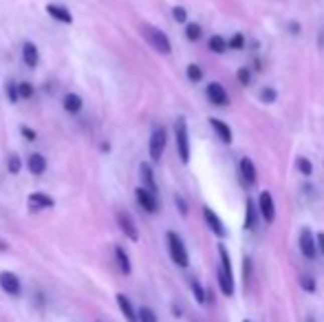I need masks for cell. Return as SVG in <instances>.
<instances>
[{"label": "cell", "mask_w": 324, "mask_h": 322, "mask_svg": "<svg viewBox=\"0 0 324 322\" xmlns=\"http://www.w3.org/2000/svg\"><path fill=\"white\" fill-rule=\"evenodd\" d=\"M219 287L223 291V296L232 298L234 291H236V282H234V269H232V258H230V252L227 247L219 245Z\"/></svg>", "instance_id": "obj_1"}, {"label": "cell", "mask_w": 324, "mask_h": 322, "mask_svg": "<svg viewBox=\"0 0 324 322\" xmlns=\"http://www.w3.org/2000/svg\"><path fill=\"white\" fill-rule=\"evenodd\" d=\"M166 241H168V252H170L172 263L179 265V267H188L190 254H188V247H186V243H183V238L179 236L177 232H168Z\"/></svg>", "instance_id": "obj_2"}, {"label": "cell", "mask_w": 324, "mask_h": 322, "mask_svg": "<svg viewBox=\"0 0 324 322\" xmlns=\"http://www.w3.org/2000/svg\"><path fill=\"white\" fill-rule=\"evenodd\" d=\"M141 31H143V38H146V40L150 42V47H152L154 51H159V53H164V55H168V53L172 51L170 38H168L161 29H157V27H150V25H143Z\"/></svg>", "instance_id": "obj_3"}, {"label": "cell", "mask_w": 324, "mask_h": 322, "mask_svg": "<svg viewBox=\"0 0 324 322\" xmlns=\"http://www.w3.org/2000/svg\"><path fill=\"white\" fill-rule=\"evenodd\" d=\"M175 135H177V148H179V157L183 164L190 161V135H188V124L183 117L177 119L175 124Z\"/></svg>", "instance_id": "obj_4"}, {"label": "cell", "mask_w": 324, "mask_h": 322, "mask_svg": "<svg viewBox=\"0 0 324 322\" xmlns=\"http://www.w3.org/2000/svg\"><path fill=\"white\" fill-rule=\"evenodd\" d=\"M166 141H168V135H166V128L164 126H157V128L152 130V135H150V157H152V161L157 164V161H161V154H164L166 150Z\"/></svg>", "instance_id": "obj_5"}, {"label": "cell", "mask_w": 324, "mask_h": 322, "mask_svg": "<svg viewBox=\"0 0 324 322\" xmlns=\"http://www.w3.org/2000/svg\"><path fill=\"white\" fill-rule=\"evenodd\" d=\"M258 212L262 216V221L265 223H273L276 221V203H273V197L271 192H260L258 197Z\"/></svg>", "instance_id": "obj_6"}, {"label": "cell", "mask_w": 324, "mask_h": 322, "mask_svg": "<svg viewBox=\"0 0 324 322\" xmlns=\"http://www.w3.org/2000/svg\"><path fill=\"white\" fill-rule=\"evenodd\" d=\"M298 245H300V252H302V256L304 258H315L317 256V247H315V236H313V232L309 230V227H304L302 232H300V241H298Z\"/></svg>", "instance_id": "obj_7"}, {"label": "cell", "mask_w": 324, "mask_h": 322, "mask_svg": "<svg viewBox=\"0 0 324 322\" xmlns=\"http://www.w3.org/2000/svg\"><path fill=\"white\" fill-rule=\"evenodd\" d=\"M205 95H208V99L214 106H227V104H230V95H227V91L219 82H210V84L205 86Z\"/></svg>", "instance_id": "obj_8"}, {"label": "cell", "mask_w": 324, "mask_h": 322, "mask_svg": "<svg viewBox=\"0 0 324 322\" xmlns=\"http://www.w3.org/2000/svg\"><path fill=\"white\" fill-rule=\"evenodd\" d=\"M203 219H205V223H208V227L212 232H214L219 238H225L227 236V230H225V225H223V221H221V216L214 212L212 208H208L205 205L203 208Z\"/></svg>", "instance_id": "obj_9"}, {"label": "cell", "mask_w": 324, "mask_h": 322, "mask_svg": "<svg viewBox=\"0 0 324 322\" xmlns=\"http://www.w3.org/2000/svg\"><path fill=\"white\" fill-rule=\"evenodd\" d=\"M135 197H137V203L141 205L146 212L154 214L159 210V201H157V194H152L150 190H146V188H137L135 190Z\"/></svg>", "instance_id": "obj_10"}, {"label": "cell", "mask_w": 324, "mask_h": 322, "mask_svg": "<svg viewBox=\"0 0 324 322\" xmlns=\"http://www.w3.org/2000/svg\"><path fill=\"white\" fill-rule=\"evenodd\" d=\"M0 287H3V291L9 293V296H20V291H22L20 278L14 271H0Z\"/></svg>", "instance_id": "obj_11"}, {"label": "cell", "mask_w": 324, "mask_h": 322, "mask_svg": "<svg viewBox=\"0 0 324 322\" xmlns=\"http://www.w3.org/2000/svg\"><path fill=\"white\" fill-rule=\"evenodd\" d=\"M238 175H241V181L247 188H251L256 183V179H258V172H256V166H254V161H251L249 157H243L241 159V166H238Z\"/></svg>", "instance_id": "obj_12"}, {"label": "cell", "mask_w": 324, "mask_h": 322, "mask_svg": "<svg viewBox=\"0 0 324 322\" xmlns=\"http://www.w3.org/2000/svg\"><path fill=\"white\" fill-rule=\"evenodd\" d=\"M117 223H119L121 227V232L130 238L132 243H137L139 241V230H137V225H135V221H132V216L128 214V212H119L117 214Z\"/></svg>", "instance_id": "obj_13"}, {"label": "cell", "mask_w": 324, "mask_h": 322, "mask_svg": "<svg viewBox=\"0 0 324 322\" xmlns=\"http://www.w3.org/2000/svg\"><path fill=\"white\" fill-rule=\"evenodd\" d=\"M27 203H29V210H49V208H53L55 201L49 194H44V192H33L29 194V199H27Z\"/></svg>", "instance_id": "obj_14"}, {"label": "cell", "mask_w": 324, "mask_h": 322, "mask_svg": "<svg viewBox=\"0 0 324 322\" xmlns=\"http://www.w3.org/2000/svg\"><path fill=\"white\" fill-rule=\"evenodd\" d=\"M139 172H141V181L146 190H150L152 194H157V181H154V172H152V166L148 164V161H143L141 166H139Z\"/></svg>", "instance_id": "obj_15"}, {"label": "cell", "mask_w": 324, "mask_h": 322, "mask_svg": "<svg viewBox=\"0 0 324 322\" xmlns=\"http://www.w3.org/2000/svg\"><path fill=\"white\" fill-rule=\"evenodd\" d=\"M117 304H119V311L126 318V322H137V311H135V307H132V302L128 300V296L117 293Z\"/></svg>", "instance_id": "obj_16"}, {"label": "cell", "mask_w": 324, "mask_h": 322, "mask_svg": "<svg viewBox=\"0 0 324 322\" xmlns=\"http://www.w3.org/2000/svg\"><path fill=\"white\" fill-rule=\"evenodd\" d=\"M47 14L51 16L53 20L58 22H64V25H71L73 22V16L66 7H60V5H47Z\"/></svg>", "instance_id": "obj_17"}, {"label": "cell", "mask_w": 324, "mask_h": 322, "mask_svg": "<svg viewBox=\"0 0 324 322\" xmlns=\"http://www.w3.org/2000/svg\"><path fill=\"white\" fill-rule=\"evenodd\" d=\"M210 124H212V128L216 130V135L221 137L223 143H232V128L225 124V121L219 119V117H210Z\"/></svg>", "instance_id": "obj_18"}, {"label": "cell", "mask_w": 324, "mask_h": 322, "mask_svg": "<svg viewBox=\"0 0 324 322\" xmlns=\"http://www.w3.org/2000/svg\"><path fill=\"white\" fill-rule=\"evenodd\" d=\"M38 47L33 42H25L22 44V60H25V64L29 66V69H33V66L38 64Z\"/></svg>", "instance_id": "obj_19"}, {"label": "cell", "mask_w": 324, "mask_h": 322, "mask_svg": "<svg viewBox=\"0 0 324 322\" xmlns=\"http://www.w3.org/2000/svg\"><path fill=\"white\" fill-rule=\"evenodd\" d=\"M256 223H258V210H256V203L247 199V203H245V230H254Z\"/></svg>", "instance_id": "obj_20"}, {"label": "cell", "mask_w": 324, "mask_h": 322, "mask_svg": "<svg viewBox=\"0 0 324 322\" xmlns=\"http://www.w3.org/2000/svg\"><path fill=\"white\" fill-rule=\"evenodd\" d=\"M29 172L31 175H44V170H47V159L42 157V154H38V152H33L31 157H29Z\"/></svg>", "instance_id": "obj_21"}, {"label": "cell", "mask_w": 324, "mask_h": 322, "mask_svg": "<svg viewBox=\"0 0 324 322\" xmlns=\"http://www.w3.org/2000/svg\"><path fill=\"white\" fill-rule=\"evenodd\" d=\"M115 258H117V265H119V271L121 274H130L132 271V265H130V258H128V254H126V249L124 247H119L117 245L115 247Z\"/></svg>", "instance_id": "obj_22"}, {"label": "cell", "mask_w": 324, "mask_h": 322, "mask_svg": "<svg viewBox=\"0 0 324 322\" xmlns=\"http://www.w3.org/2000/svg\"><path fill=\"white\" fill-rule=\"evenodd\" d=\"M64 110L66 113H80L82 110V97L75 95V93H69V95H64Z\"/></svg>", "instance_id": "obj_23"}, {"label": "cell", "mask_w": 324, "mask_h": 322, "mask_svg": "<svg viewBox=\"0 0 324 322\" xmlns=\"http://www.w3.org/2000/svg\"><path fill=\"white\" fill-rule=\"evenodd\" d=\"M208 47L212 53H225L227 51V40L223 36H212L208 40Z\"/></svg>", "instance_id": "obj_24"}, {"label": "cell", "mask_w": 324, "mask_h": 322, "mask_svg": "<svg viewBox=\"0 0 324 322\" xmlns=\"http://www.w3.org/2000/svg\"><path fill=\"white\" fill-rule=\"evenodd\" d=\"M190 287H192V296H194V300H197L199 304H205V300H208V296H205V289H203V285L197 280V278H192L190 280Z\"/></svg>", "instance_id": "obj_25"}, {"label": "cell", "mask_w": 324, "mask_h": 322, "mask_svg": "<svg viewBox=\"0 0 324 322\" xmlns=\"http://www.w3.org/2000/svg\"><path fill=\"white\" fill-rule=\"evenodd\" d=\"M201 36H203V29H201V25H197V22H188L186 25V38L192 42L201 40Z\"/></svg>", "instance_id": "obj_26"}, {"label": "cell", "mask_w": 324, "mask_h": 322, "mask_svg": "<svg viewBox=\"0 0 324 322\" xmlns=\"http://www.w3.org/2000/svg\"><path fill=\"white\" fill-rule=\"evenodd\" d=\"M137 322H159V318L150 307H141L137 311Z\"/></svg>", "instance_id": "obj_27"}, {"label": "cell", "mask_w": 324, "mask_h": 322, "mask_svg": "<svg viewBox=\"0 0 324 322\" xmlns=\"http://www.w3.org/2000/svg\"><path fill=\"white\" fill-rule=\"evenodd\" d=\"M186 73H188L190 82H201V80H203V69H201L199 64H188Z\"/></svg>", "instance_id": "obj_28"}, {"label": "cell", "mask_w": 324, "mask_h": 322, "mask_svg": "<svg viewBox=\"0 0 324 322\" xmlns=\"http://www.w3.org/2000/svg\"><path fill=\"white\" fill-rule=\"evenodd\" d=\"M295 166H298V170L302 172L304 177H311V175H313V164H311V161L306 159V157H298Z\"/></svg>", "instance_id": "obj_29"}, {"label": "cell", "mask_w": 324, "mask_h": 322, "mask_svg": "<svg viewBox=\"0 0 324 322\" xmlns=\"http://www.w3.org/2000/svg\"><path fill=\"white\" fill-rule=\"evenodd\" d=\"M276 97H278V93H276V88H271V86H265L260 91V102L262 104H273Z\"/></svg>", "instance_id": "obj_30"}, {"label": "cell", "mask_w": 324, "mask_h": 322, "mask_svg": "<svg viewBox=\"0 0 324 322\" xmlns=\"http://www.w3.org/2000/svg\"><path fill=\"white\" fill-rule=\"evenodd\" d=\"M227 49H234V51H243V49H245V36H243V33H234L232 40L227 42Z\"/></svg>", "instance_id": "obj_31"}, {"label": "cell", "mask_w": 324, "mask_h": 322, "mask_svg": "<svg viewBox=\"0 0 324 322\" xmlns=\"http://www.w3.org/2000/svg\"><path fill=\"white\" fill-rule=\"evenodd\" d=\"M16 88H18V99H29L33 95V86L29 82H20V84H16Z\"/></svg>", "instance_id": "obj_32"}, {"label": "cell", "mask_w": 324, "mask_h": 322, "mask_svg": "<svg viewBox=\"0 0 324 322\" xmlns=\"http://www.w3.org/2000/svg\"><path fill=\"white\" fill-rule=\"evenodd\" d=\"M300 287L306 291V293H313L317 289V285H315V280L311 278V276H300Z\"/></svg>", "instance_id": "obj_33"}, {"label": "cell", "mask_w": 324, "mask_h": 322, "mask_svg": "<svg viewBox=\"0 0 324 322\" xmlns=\"http://www.w3.org/2000/svg\"><path fill=\"white\" fill-rule=\"evenodd\" d=\"M172 18H175L177 22H188V9L186 7H172Z\"/></svg>", "instance_id": "obj_34"}, {"label": "cell", "mask_w": 324, "mask_h": 322, "mask_svg": "<svg viewBox=\"0 0 324 322\" xmlns=\"http://www.w3.org/2000/svg\"><path fill=\"white\" fill-rule=\"evenodd\" d=\"M7 168H9L11 175H18V172L22 170V161H20V157H16V154H11V157H9V166H7Z\"/></svg>", "instance_id": "obj_35"}, {"label": "cell", "mask_w": 324, "mask_h": 322, "mask_svg": "<svg viewBox=\"0 0 324 322\" xmlns=\"http://www.w3.org/2000/svg\"><path fill=\"white\" fill-rule=\"evenodd\" d=\"M175 203H177V208H179V212H181V216H188V203H186V199L181 197V194H177L175 197Z\"/></svg>", "instance_id": "obj_36"}, {"label": "cell", "mask_w": 324, "mask_h": 322, "mask_svg": "<svg viewBox=\"0 0 324 322\" xmlns=\"http://www.w3.org/2000/svg\"><path fill=\"white\" fill-rule=\"evenodd\" d=\"M7 97H9V102H11V104L18 102V88H16L14 82H9V84H7Z\"/></svg>", "instance_id": "obj_37"}, {"label": "cell", "mask_w": 324, "mask_h": 322, "mask_svg": "<svg viewBox=\"0 0 324 322\" xmlns=\"http://www.w3.org/2000/svg\"><path fill=\"white\" fill-rule=\"evenodd\" d=\"M238 82H241L243 86H247L249 82H251V73H249V69H238Z\"/></svg>", "instance_id": "obj_38"}, {"label": "cell", "mask_w": 324, "mask_h": 322, "mask_svg": "<svg viewBox=\"0 0 324 322\" xmlns=\"http://www.w3.org/2000/svg\"><path fill=\"white\" fill-rule=\"evenodd\" d=\"M20 132H22V135H25L29 141H36V139H38V135H36V132H33L31 128H27V126H20Z\"/></svg>", "instance_id": "obj_39"}, {"label": "cell", "mask_w": 324, "mask_h": 322, "mask_svg": "<svg viewBox=\"0 0 324 322\" xmlns=\"http://www.w3.org/2000/svg\"><path fill=\"white\" fill-rule=\"evenodd\" d=\"M315 247H317V252H322V254H324V232H322V234H317V236H315Z\"/></svg>", "instance_id": "obj_40"}, {"label": "cell", "mask_w": 324, "mask_h": 322, "mask_svg": "<svg viewBox=\"0 0 324 322\" xmlns=\"http://www.w3.org/2000/svg\"><path fill=\"white\" fill-rule=\"evenodd\" d=\"M249 276H251V260L245 258V282H249Z\"/></svg>", "instance_id": "obj_41"}, {"label": "cell", "mask_w": 324, "mask_h": 322, "mask_svg": "<svg viewBox=\"0 0 324 322\" xmlns=\"http://www.w3.org/2000/svg\"><path fill=\"white\" fill-rule=\"evenodd\" d=\"M289 29H291V31H295V33H298V31H300V25H298V22H291V25H289Z\"/></svg>", "instance_id": "obj_42"}, {"label": "cell", "mask_w": 324, "mask_h": 322, "mask_svg": "<svg viewBox=\"0 0 324 322\" xmlns=\"http://www.w3.org/2000/svg\"><path fill=\"white\" fill-rule=\"evenodd\" d=\"M243 322H251V320H243Z\"/></svg>", "instance_id": "obj_43"}]
</instances>
